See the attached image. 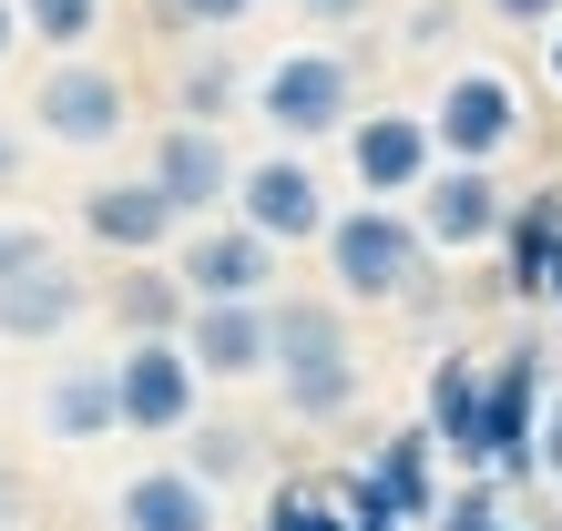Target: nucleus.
Masks as SVG:
<instances>
[{
  "label": "nucleus",
  "mask_w": 562,
  "mask_h": 531,
  "mask_svg": "<svg viewBox=\"0 0 562 531\" xmlns=\"http://www.w3.org/2000/svg\"><path fill=\"white\" fill-rule=\"evenodd\" d=\"M246 113L267 123V133H286V144L348 133V123H358V72H348V52H327V42H296V52H277L267 72H256Z\"/></svg>",
  "instance_id": "7ed1b4c3"
},
{
  "label": "nucleus",
  "mask_w": 562,
  "mask_h": 531,
  "mask_svg": "<svg viewBox=\"0 0 562 531\" xmlns=\"http://www.w3.org/2000/svg\"><path fill=\"white\" fill-rule=\"evenodd\" d=\"M440 531H502V481L471 471V490H450V501H440Z\"/></svg>",
  "instance_id": "393cba45"
},
{
  "label": "nucleus",
  "mask_w": 562,
  "mask_h": 531,
  "mask_svg": "<svg viewBox=\"0 0 562 531\" xmlns=\"http://www.w3.org/2000/svg\"><path fill=\"white\" fill-rule=\"evenodd\" d=\"M552 276H562V194H512L502 286H512V296H552Z\"/></svg>",
  "instance_id": "a211bd4d"
},
{
  "label": "nucleus",
  "mask_w": 562,
  "mask_h": 531,
  "mask_svg": "<svg viewBox=\"0 0 562 531\" xmlns=\"http://www.w3.org/2000/svg\"><path fill=\"white\" fill-rule=\"evenodd\" d=\"M21 31L52 52H82L92 31H103V0H21Z\"/></svg>",
  "instance_id": "5701e85b"
},
{
  "label": "nucleus",
  "mask_w": 562,
  "mask_h": 531,
  "mask_svg": "<svg viewBox=\"0 0 562 531\" xmlns=\"http://www.w3.org/2000/svg\"><path fill=\"white\" fill-rule=\"evenodd\" d=\"M144 174L184 205V225H205V215H225V205H236V174H246V163L225 154V133H215V123H164Z\"/></svg>",
  "instance_id": "ddd939ff"
},
{
  "label": "nucleus",
  "mask_w": 562,
  "mask_h": 531,
  "mask_svg": "<svg viewBox=\"0 0 562 531\" xmlns=\"http://www.w3.org/2000/svg\"><path fill=\"white\" fill-rule=\"evenodd\" d=\"M348 174H358V194H379V205L419 194L429 174H440V133H429V113H358L348 123Z\"/></svg>",
  "instance_id": "1a4fd4ad"
},
{
  "label": "nucleus",
  "mask_w": 562,
  "mask_h": 531,
  "mask_svg": "<svg viewBox=\"0 0 562 531\" xmlns=\"http://www.w3.org/2000/svg\"><path fill=\"white\" fill-rule=\"evenodd\" d=\"M277 236H256L246 215H205L184 236V256H175V276L194 286V296H277Z\"/></svg>",
  "instance_id": "f8f14e48"
},
{
  "label": "nucleus",
  "mask_w": 562,
  "mask_h": 531,
  "mask_svg": "<svg viewBox=\"0 0 562 531\" xmlns=\"http://www.w3.org/2000/svg\"><path fill=\"white\" fill-rule=\"evenodd\" d=\"M502 531H521V521H502Z\"/></svg>",
  "instance_id": "72a5a7b5"
},
{
  "label": "nucleus",
  "mask_w": 562,
  "mask_h": 531,
  "mask_svg": "<svg viewBox=\"0 0 562 531\" xmlns=\"http://www.w3.org/2000/svg\"><path fill=\"white\" fill-rule=\"evenodd\" d=\"M429 133H440V154L450 163H502L521 144V82L512 72H450L440 82V103H429Z\"/></svg>",
  "instance_id": "0eeeda50"
},
{
  "label": "nucleus",
  "mask_w": 562,
  "mask_h": 531,
  "mask_svg": "<svg viewBox=\"0 0 562 531\" xmlns=\"http://www.w3.org/2000/svg\"><path fill=\"white\" fill-rule=\"evenodd\" d=\"M277 388L296 419H348L358 398V348L338 296H277Z\"/></svg>",
  "instance_id": "f03ea898"
},
{
  "label": "nucleus",
  "mask_w": 562,
  "mask_h": 531,
  "mask_svg": "<svg viewBox=\"0 0 562 531\" xmlns=\"http://www.w3.org/2000/svg\"><path fill=\"white\" fill-rule=\"evenodd\" d=\"M31 256H52L42 225H0V276H11V266H31Z\"/></svg>",
  "instance_id": "cd10ccee"
},
{
  "label": "nucleus",
  "mask_w": 562,
  "mask_h": 531,
  "mask_svg": "<svg viewBox=\"0 0 562 531\" xmlns=\"http://www.w3.org/2000/svg\"><path fill=\"white\" fill-rule=\"evenodd\" d=\"M296 11H307L317 31H358V11H369V0H296Z\"/></svg>",
  "instance_id": "c756f323"
},
{
  "label": "nucleus",
  "mask_w": 562,
  "mask_h": 531,
  "mask_svg": "<svg viewBox=\"0 0 562 531\" xmlns=\"http://www.w3.org/2000/svg\"><path fill=\"white\" fill-rule=\"evenodd\" d=\"M184 317H194V286L175 276V266L134 256L113 276V327H123V338H184Z\"/></svg>",
  "instance_id": "6ab92c4d"
},
{
  "label": "nucleus",
  "mask_w": 562,
  "mask_h": 531,
  "mask_svg": "<svg viewBox=\"0 0 562 531\" xmlns=\"http://www.w3.org/2000/svg\"><path fill=\"white\" fill-rule=\"evenodd\" d=\"M194 388H205V369H194L184 338H123L113 398H123V429H134V440H175V429H194Z\"/></svg>",
  "instance_id": "423d86ee"
},
{
  "label": "nucleus",
  "mask_w": 562,
  "mask_h": 531,
  "mask_svg": "<svg viewBox=\"0 0 562 531\" xmlns=\"http://www.w3.org/2000/svg\"><path fill=\"white\" fill-rule=\"evenodd\" d=\"M184 348L205 379H267L277 369V296H194Z\"/></svg>",
  "instance_id": "9b49d317"
},
{
  "label": "nucleus",
  "mask_w": 562,
  "mask_h": 531,
  "mask_svg": "<svg viewBox=\"0 0 562 531\" xmlns=\"http://www.w3.org/2000/svg\"><path fill=\"white\" fill-rule=\"evenodd\" d=\"M52 440H113L123 429V398H113V369H61L52 398H42Z\"/></svg>",
  "instance_id": "412c9836"
},
{
  "label": "nucleus",
  "mask_w": 562,
  "mask_h": 531,
  "mask_svg": "<svg viewBox=\"0 0 562 531\" xmlns=\"http://www.w3.org/2000/svg\"><path fill=\"white\" fill-rule=\"evenodd\" d=\"M113 531H215V481L205 471H134L113 501Z\"/></svg>",
  "instance_id": "f3484780"
},
{
  "label": "nucleus",
  "mask_w": 562,
  "mask_h": 531,
  "mask_svg": "<svg viewBox=\"0 0 562 531\" xmlns=\"http://www.w3.org/2000/svg\"><path fill=\"white\" fill-rule=\"evenodd\" d=\"M31 123H42L52 144H72V154H103V144H123V123H134V82H123L113 61L61 52L42 72V92H31Z\"/></svg>",
  "instance_id": "20e7f679"
},
{
  "label": "nucleus",
  "mask_w": 562,
  "mask_h": 531,
  "mask_svg": "<svg viewBox=\"0 0 562 531\" xmlns=\"http://www.w3.org/2000/svg\"><path fill=\"white\" fill-rule=\"evenodd\" d=\"M481 409H491V358H429V388H419V419L460 471H481Z\"/></svg>",
  "instance_id": "2eb2a0df"
},
{
  "label": "nucleus",
  "mask_w": 562,
  "mask_h": 531,
  "mask_svg": "<svg viewBox=\"0 0 562 531\" xmlns=\"http://www.w3.org/2000/svg\"><path fill=\"white\" fill-rule=\"evenodd\" d=\"M542 72H552V92H562V21L542 31Z\"/></svg>",
  "instance_id": "2f4dec72"
},
{
  "label": "nucleus",
  "mask_w": 562,
  "mask_h": 531,
  "mask_svg": "<svg viewBox=\"0 0 562 531\" xmlns=\"http://www.w3.org/2000/svg\"><path fill=\"white\" fill-rule=\"evenodd\" d=\"M11 163H21V133H11V123H0V174H11Z\"/></svg>",
  "instance_id": "473e14b6"
},
{
  "label": "nucleus",
  "mask_w": 562,
  "mask_h": 531,
  "mask_svg": "<svg viewBox=\"0 0 562 531\" xmlns=\"http://www.w3.org/2000/svg\"><path fill=\"white\" fill-rule=\"evenodd\" d=\"M429 460H440V440H429V419H419V429H400V440H379V460H369L379 501L400 511V521H440V481H429Z\"/></svg>",
  "instance_id": "aec40b11"
},
{
  "label": "nucleus",
  "mask_w": 562,
  "mask_h": 531,
  "mask_svg": "<svg viewBox=\"0 0 562 531\" xmlns=\"http://www.w3.org/2000/svg\"><path fill=\"white\" fill-rule=\"evenodd\" d=\"M267 531H358V521L327 501V490H296V481H286L277 501H267Z\"/></svg>",
  "instance_id": "b1692460"
},
{
  "label": "nucleus",
  "mask_w": 562,
  "mask_h": 531,
  "mask_svg": "<svg viewBox=\"0 0 562 531\" xmlns=\"http://www.w3.org/2000/svg\"><path fill=\"white\" fill-rule=\"evenodd\" d=\"M21 52V0H0V61Z\"/></svg>",
  "instance_id": "7c9ffc66"
},
{
  "label": "nucleus",
  "mask_w": 562,
  "mask_h": 531,
  "mask_svg": "<svg viewBox=\"0 0 562 531\" xmlns=\"http://www.w3.org/2000/svg\"><path fill=\"white\" fill-rule=\"evenodd\" d=\"M491 21H512V31H552V21H562V0H491Z\"/></svg>",
  "instance_id": "c85d7f7f"
},
{
  "label": "nucleus",
  "mask_w": 562,
  "mask_h": 531,
  "mask_svg": "<svg viewBox=\"0 0 562 531\" xmlns=\"http://www.w3.org/2000/svg\"><path fill=\"white\" fill-rule=\"evenodd\" d=\"M246 92H256V82H246L225 52H194L184 72H175V123H225V113L246 103Z\"/></svg>",
  "instance_id": "4be33fe9"
},
{
  "label": "nucleus",
  "mask_w": 562,
  "mask_h": 531,
  "mask_svg": "<svg viewBox=\"0 0 562 531\" xmlns=\"http://www.w3.org/2000/svg\"><path fill=\"white\" fill-rule=\"evenodd\" d=\"M327 286L348 296V307H400L419 296V266H429V236L409 205H379V194H358L348 215H327Z\"/></svg>",
  "instance_id": "f257e3e1"
},
{
  "label": "nucleus",
  "mask_w": 562,
  "mask_h": 531,
  "mask_svg": "<svg viewBox=\"0 0 562 531\" xmlns=\"http://www.w3.org/2000/svg\"><path fill=\"white\" fill-rule=\"evenodd\" d=\"M419 236L440 246V256H471V246H502V225H512V194H502V174L491 163H450L440 154V174L419 184Z\"/></svg>",
  "instance_id": "6e6552de"
},
{
  "label": "nucleus",
  "mask_w": 562,
  "mask_h": 531,
  "mask_svg": "<svg viewBox=\"0 0 562 531\" xmlns=\"http://www.w3.org/2000/svg\"><path fill=\"white\" fill-rule=\"evenodd\" d=\"M236 215L256 225V236H277V246H317L338 205H327V184H317L307 154H267V163L236 174Z\"/></svg>",
  "instance_id": "9d476101"
},
{
  "label": "nucleus",
  "mask_w": 562,
  "mask_h": 531,
  "mask_svg": "<svg viewBox=\"0 0 562 531\" xmlns=\"http://www.w3.org/2000/svg\"><path fill=\"white\" fill-rule=\"evenodd\" d=\"M82 236L113 246V256H164V246L184 236V205H175L154 174H113V184L82 194Z\"/></svg>",
  "instance_id": "4468645a"
},
{
  "label": "nucleus",
  "mask_w": 562,
  "mask_h": 531,
  "mask_svg": "<svg viewBox=\"0 0 562 531\" xmlns=\"http://www.w3.org/2000/svg\"><path fill=\"white\" fill-rule=\"evenodd\" d=\"M542 409H552L542 348H502L491 358V409H481V471L491 481H532L542 471Z\"/></svg>",
  "instance_id": "39448f33"
},
{
  "label": "nucleus",
  "mask_w": 562,
  "mask_h": 531,
  "mask_svg": "<svg viewBox=\"0 0 562 531\" xmlns=\"http://www.w3.org/2000/svg\"><path fill=\"white\" fill-rule=\"evenodd\" d=\"M256 11V0H164V21H175V31H236Z\"/></svg>",
  "instance_id": "bb28decb"
},
{
  "label": "nucleus",
  "mask_w": 562,
  "mask_h": 531,
  "mask_svg": "<svg viewBox=\"0 0 562 531\" xmlns=\"http://www.w3.org/2000/svg\"><path fill=\"white\" fill-rule=\"evenodd\" d=\"M184 471L236 481V471H246V429H194V460H184Z\"/></svg>",
  "instance_id": "a878e982"
},
{
  "label": "nucleus",
  "mask_w": 562,
  "mask_h": 531,
  "mask_svg": "<svg viewBox=\"0 0 562 531\" xmlns=\"http://www.w3.org/2000/svg\"><path fill=\"white\" fill-rule=\"evenodd\" d=\"M92 307V296H82V276H72V266H61V256H31V266H11V276H0V338H61V327H72Z\"/></svg>",
  "instance_id": "dca6fc26"
}]
</instances>
